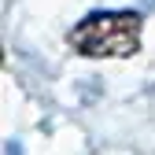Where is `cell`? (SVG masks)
<instances>
[{
    "mask_svg": "<svg viewBox=\"0 0 155 155\" xmlns=\"http://www.w3.org/2000/svg\"><path fill=\"white\" fill-rule=\"evenodd\" d=\"M140 11H92L78 26H70L67 45L81 59H129L140 52Z\"/></svg>",
    "mask_w": 155,
    "mask_h": 155,
    "instance_id": "obj_1",
    "label": "cell"
}]
</instances>
